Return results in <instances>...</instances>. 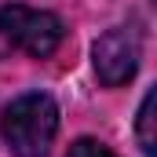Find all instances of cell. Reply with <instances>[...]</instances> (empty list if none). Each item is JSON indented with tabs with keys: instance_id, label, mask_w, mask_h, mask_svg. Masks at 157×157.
<instances>
[{
	"instance_id": "cell-1",
	"label": "cell",
	"mask_w": 157,
	"mask_h": 157,
	"mask_svg": "<svg viewBox=\"0 0 157 157\" xmlns=\"http://www.w3.org/2000/svg\"><path fill=\"white\" fill-rule=\"evenodd\" d=\"M0 128H4V143L11 146L15 157H48L55 132H59V106L44 91L18 95L4 110Z\"/></svg>"
},
{
	"instance_id": "cell-2",
	"label": "cell",
	"mask_w": 157,
	"mask_h": 157,
	"mask_svg": "<svg viewBox=\"0 0 157 157\" xmlns=\"http://www.w3.org/2000/svg\"><path fill=\"white\" fill-rule=\"evenodd\" d=\"M0 37L33 59H48L66 40V26L51 11L26 7V4H4L0 7Z\"/></svg>"
},
{
	"instance_id": "cell-3",
	"label": "cell",
	"mask_w": 157,
	"mask_h": 157,
	"mask_svg": "<svg viewBox=\"0 0 157 157\" xmlns=\"http://www.w3.org/2000/svg\"><path fill=\"white\" fill-rule=\"evenodd\" d=\"M139 55H143V40L135 26H113L91 48V62H95V77L106 88H121L135 77L139 70Z\"/></svg>"
},
{
	"instance_id": "cell-4",
	"label": "cell",
	"mask_w": 157,
	"mask_h": 157,
	"mask_svg": "<svg viewBox=\"0 0 157 157\" xmlns=\"http://www.w3.org/2000/svg\"><path fill=\"white\" fill-rule=\"evenodd\" d=\"M135 139H139V146H143L146 157H157V88H150V95H146L143 106H139Z\"/></svg>"
},
{
	"instance_id": "cell-5",
	"label": "cell",
	"mask_w": 157,
	"mask_h": 157,
	"mask_svg": "<svg viewBox=\"0 0 157 157\" xmlns=\"http://www.w3.org/2000/svg\"><path fill=\"white\" fill-rule=\"evenodd\" d=\"M66 157H117L110 146H102V143H95V139H77L73 146H70V154Z\"/></svg>"
}]
</instances>
